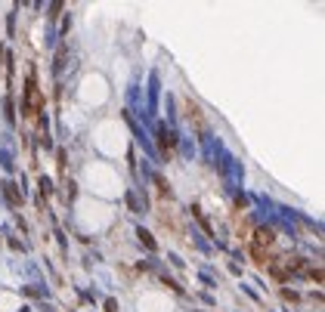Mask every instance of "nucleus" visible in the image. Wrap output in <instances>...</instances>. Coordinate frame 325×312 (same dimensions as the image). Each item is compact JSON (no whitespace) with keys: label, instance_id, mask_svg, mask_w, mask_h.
Instances as JSON below:
<instances>
[{"label":"nucleus","instance_id":"6","mask_svg":"<svg viewBox=\"0 0 325 312\" xmlns=\"http://www.w3.org/2000/svg\"><path fill=\"white\" fill-rule=\"evenodd\" d=\"M38 186H41V195H50V192H53V182L46 179V176H43V179L38 182Z\"/></svg>","mask_w":325,"mask_h":312},{"label":"nucleus","instance_id":"1","mask_svg":"<svg viewBox=\"0 0 325 312\" xmlns=\"http://www.w3.org/2000/svg\"><path fill=\"white\" fill-rule=\"evenodd\" d=\"M158 142H161V148H173L177 145V133H173V127H167V124H158Z\"/></svg>","mask_w":325,"mask_h":312},{"label":"nucleus","instance_id":"3","mask_svg":"<svg viewBox=\"0 0 325 312\" xmlns=\"http://www.w3.org/2000/svg\"><path fill=\"white\" fill-rule=\"evenodd\" d=\"M34 105H38V87H34V77H28V93H25V108L34 111Z\"/></svg>","mask_w":325,"mask_h":312},{"label":"nucleus","instance_id":"5","mask_svg":"<svg viewBox=\"0 0 325 312\" xmlns=\"http://www.w3.org/2000/svg\"><path fill=\"white\" fill-rule=\"evenodd\" d=\"M3 189H6V198H9V201H13V204H19V201H22V195H19V192H16L13 186H9V182H6V186H3Z\"/></svg>","mask_w":325,"mask_h":312},{"label":"nucleus","instance_id":"4","mask_svg":"<svg viewBox=\"0 0 325 312\" xmlns=\"http://www.w3.org/2000/svg\"><path fill=\"white\" fill-rule=\"evenodd\" d=\"M136 235H139V241H143V244H146L149 250H155V241H152V235H149L146 229H136Z\"/></svg>","mask_w":325,"mask_h":312},{"label":"nucleus","instance_id":"2","mask_svg":"<svg viewBox=\"0 0 325 312\" xmlns=\"http://www.w3.org/2000/svg\"><path fill=\"white\" fill-rule=\"evenodd\" d=\"M158 108V74H149V114L146 118H152Z\"/></svg>","mask_w":325,"mask_h":312}]
</instances>
